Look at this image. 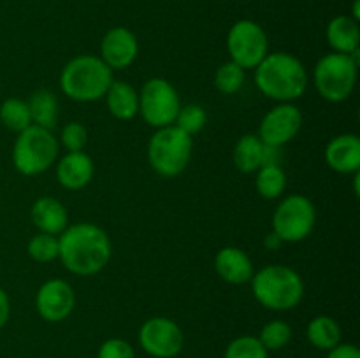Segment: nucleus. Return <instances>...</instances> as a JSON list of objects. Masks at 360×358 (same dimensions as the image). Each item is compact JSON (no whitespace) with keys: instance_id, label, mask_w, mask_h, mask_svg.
Here are the masks:
<instances>
[{"instance_id":"27","label":"nucleus","mask_w":360,"mask_h":358,"mask_svg":"<svg viewBox=\"0 0 360 358\" xmlns=\"http://www.w3.org/2000/svg\"><path fill=\"white\" fill-rule=\"evenodd\" d=\"M28 256H30L34 262L37 263H49L53 260L58 258V235H51V234H42L39 232L37 235L28 241L27 246Z\"/></svg>"},{"instance_id":"26","label":"nucleus","mask_w":360,"mask_h":358,"mask_svg":"<svg viewBox=\"0 0 360 358\" xmlns=\"http://www.w3.org/2000/svg\"><path fill=\"white\" fill-rule=\"evenodd\" d=\"M257 337L267 351H280L292 340V326L283 319H273L262 326Z\"/></svg>"},{"instance_id":"12","label":"nucleus","mask_w":360,"mask_h":358,"mask_svg":"<svg viewBox=\"0 0 360 358\" xmlns=\"http://www.w3.org/2000/svg\"><path fill=\"white\" fill-rule=\"evenodd\" d=\"M302 126V112L292 102H280L262 118L259 126V139L266 146L283 147L295 139Z\"/></svg>"},{"instance_id":"9","label":"nucleus","mask_w":360,"mask_h":358,"mask_svg":"<svg viewBox=\"0 0 360 358\" xmlns=\"http://www.w3.org/2000/svg\"><path fill=\"white\" fill-rule=\"evenodd\" d=\"M316 209L304 195H288L278 204L273 214V232L283 242H301L313 232Z\"/></svg>"},{"instance_id":"21","label":"nucleus","mask_w":360,"mask_h":358,"mask_svg":"<svg viewBox=\"0 0 360 358\" xmlns=\"http://www.w3.org/2000/svg\"><path fill=\"white\" fill-rule=\"evenodd\" d=\"M234 164L245 174L257 172L266 164V144L259 139V135H243L236 142Z\"/></svg>"},{"instance_id":"19","label":"nucleus","mask_w":360,"mask_h":358,"mask_svg":"<svg viewBox=\"0 0 360 358\" xmlns=\"http://www.w3.org/2000/svg\"><path fill=\"white\" fill-rule=\"evenodd\" d=\"M326 37L334 53L352 55V53L359 51L360 48L359 21H355L352 16H347V14L336 16L327 25Z\"/></svg>"},{"instance_id":"18","label":"nucleus","mask_w":360,"mask_h":358,"mask_svg":"<svg viewBox=\"0 0 360 358\" xmlns=\"http://www.w3.org/2000/svg\"><path fill=\"white\" fill-rule=\"evenodd\" d=\"M32 221L42 234L60 235L69 227V213L58 199L41 197L32 206Z\"/></svg>"},{"instance_id":"33","label":"nucleus","mask_w":360,"mask_h":358,"mask_svg":"<svg viewBox=\"0 0 360 358\" xmlns=\"http://www.w3.org/2000/svg\"><path fill=\"white\" fill-rule=\"evenodd\" d=\"M327 358H360V350L355 344L340 343L336 347L327 351Z\"/></svg>"},{"instance_id":"8","label":"nucleus","mask_w":360,"mask_h":358,"mask_svg":"<svg viewBox=\"0 0 360 358\" xmlns=\"http://www.w3.org/2000/svg\"><path fill=\"white\" fill-rule=\"evenodd\" d=\"M181 100L176 88L164 77H151L139 91V114L155 128L174 125Z\"/></svg>"},{"instance_id":"35","label":"nucleus","mask_w":360,"mask_h":358,"mask_svg":"<svg viewBox=\"0 0 360 358\" xmlns=\"http://www.w3.org/2000/svg\"><path fill=\"white\" fill-rule=\"evenodd\" d=\"M283 244V241H281L280 237H278L274 232H269V234L266 235V239H264V246H266L269 251H274V249H280V246Z\"/></svg>"},{"instance_id":"1","label":"nucleus","mask_w":360,"mask_h":358,"mask_svg":"<svg viewBox=\"0 0 360 358\" xmlns=\"http://www.w3.org/2000/svg\"><path fill=\"white\" fill-rule=\"evenodd\" d=\"M58 258L76 276H94L111 260V239L94 223L69 225L58 235Z\"/></svg>"},{"instance_id":"32","label":"nucleus","mask_w":360,"mask_h":358,"mask_svg":"<svg viewBox=\"0 0 360 358\" xmlns=\"http://www.w3.org/2000/svg\"><path fill=\"white\" fill-rule=\"evenodd\" d=\"M97 358H136V351L129 340L112 337L101 344Z\"/></svg>"},{"instance_id":"11","label":"nucleus","mask_w":360,"mask_h":358,"mask_svg":"<svg viewBox=\"0 0 360 358\" xmlns=\"http://www.w3.org/2000/svg\"><path fill=\"white\" fill-rule=\"evenodd\" d=\"M183 330L178 323L165 316L146 319L139 330V344L153 358H174L181 353Z\"/></svg>"},{"instance_id":"17","label":"nucleus","mask_w":360,"mask_h":358,"mask_svg":"<svg viewBox=\"0 0 360 358\" xmlns=\"http://www.w3.org/2000/svg\"><path fill=\"white\" fill-rule=\"evenodd\" d=\"M94 160L84 151H72L60 158L56 179L67 190H81L94 178Z\"/></svg>"},{"instance_id":"30","label":"nucleus","mask_w":360,"mask_h":358,"mask_svg":"<svg viewBox=\"0 0 360 358\" xmlns=\"http://www.w3.org/2000/svg\"><path fill=\"white\" fill-rule=\"evenodd\" d=\"M206 109L199 104H188L179 109L174 125L185 133H188V135H193V133H199L206 126Z\"/></svg>"},{"instance_id":"22","label":"nucleus","mask_w":360,"mask_h":358,"mask_svg":"<svg viewBox=\"0 0 360 358\" xmlns=\"http://www.w3.org/2000/svg\"><path fill=\"white\" fill-rule=\"evenodd\" d=\"M309 344L316 350L329 351L341 343V329L338 321L330 316H316L308 323L306 329Z\"/></svg>"},{"instance_id":"24","label":"nucleus","mask_w":360,"mask_h":358,"mask_svg":"<svg viewBox=\"0 0 360 358\" xmlns=\"http://www.w3.org/2000/svg\"><path fill=\"white\" fill-rule=\"evenodd\" d=\"M255 186L259 195L264 197V199H280V197L283 195L285 188H287V174H285V171L281 168V165L278 164L262 165V167L257 171Z\"/></svg>"},{"instance_id":"10","label":"nucleus","mask_w":360,"mask_h":358,"mask_svg":"<svg viewBox=\"0 0 360 358\" xmlns=\"http://www.w3.org/2000/svg\"><path fill=\"white\" fill-rule=\"evenodd\" d=\"M227 51L231 62L245 70L255 69L269 53V41L259 23L252 20H239L227 34Z\"/></svg>"},{"instance_id":"23","label":"nucleus","mask_w":360,"mask_h":358,"mask_svg":"<svg viewBox=\"0 0 360 358\" xmlns=\"http://www.w3.org/2000/svg\"><path fill=\"white\" fill-rule=\"evenodd\" d=\"M28 109H30L32 125L53 130L58 123V100L49 90H39L32 93Z\"/></svg>"},{"instance_id":"28","label":"nucleus","mask_w":360,"mask_h":358,"mask_svg":"<svg viewBox=\"0 0 360 358\" xmlns=\"http://www.w3.org/2000/svg\"><path fill=\"white\" fill-rule=\"evenodd\" d=\"M246 79V70L239 67L238 63L227 62L221 67H218L217 74H214V86L218 91L225 95L238 93L243 88Z\"/></svg>"},{"instance_id":"3","label":"nucleus","mask_w":360,"mask_h":358,"mask_svg":"<svg viewBox=\"0 0 360 358\" xmlns=\"http://www.w3.org/2000/svg\"><path fill=\"white\" fill-rule=\"evenodd\" d=\"M112 70L101 56L79 55L70 60L60 74V88L76 102H95L105 97L112 83Z\"/></svg>"},{"instance_id":"34","label":"nucleus","mask_w":360,"mask_h":358,"mask_svg":"<svg viewBox=\"0 0 360 358\" xmlns=\"http://www.w3.org/2000/svg\"><path fill=\"white\" fill-rule=\"evenodd\" d=\"M11 316V300L9 295L6 293L4 288H0V330L7 325Z\"/></svg>"},{"instance_id":"16","label":"nucleus","mask_w":360,"mask_h":358,"mask_svg":"<svg viewBox=\"0 0 360 358\" xmlns=\"http://www.w3.org/2000/svg\"><path fill=\"white\" fill-rule=\"evenodd\" d=\"M214 269L218 276L231 284H246L253 277L252 258L243 249L227 246L214 256Z\"/></svg>"},{"instance_id":"2","label":"nucleus","mask_w":360,"mask_h":358,"mask_svg":"<svg viewBox=\"0 0 360 358\" xmlns=\"http://www.w3.org/2000/svg\"><path fill=\"white\" fill-rule=\"evenodd\" d=\"M253 70L260 93L273 100L294 102L301 98L308 88L306 67L290 53H267Z\"/></svg>"},{"instance_id":"36","label":"nucleus","mask_w":360,"mask_h":358,"mask_svg":"<svg viewBox=\"0 0 360 358\" xmlns=\"http://www.w3.org/2000/svg\"><path fill=\"white\" fill-rule=\"evenodd\" d=\"M359 6H360V0H355L354 2V14H352V18H354L355 21L360 20V11H359Z\"/></svg>"},{"instance_id":"14","label":"nucleus","mask_w":360,"mask_h":358,"mask_svg":"<svg viewBox=\"0 0 360 358\" xmlns=\"http://www.w3.org/2000/svg\"><path fill=\"white\" fill-rule=\"evenodd\" d=\"M139 55L136 34L125 27H115L102 37L101 60L111 70H122L132 65Z\"/></svg>"},{"instance_id":"20","label":"nucleus","mask_w":360,"mask_h":358,"mask_svg":"<svg viewBox=\"0 0 360 358\" xmlns=\"http://www.w3.org/2000/svg\"><path fill=\"white\" fill-rule=\"evenodd\" d=\"M105 102L109 112L118 119H132L139 114V91L125 81H112Z\"/></svg>"},{"instance_id":"4","label":"nucleus","mask_w":360,"mask_h":358,"mask_svg":"<svg viewBox=\"0 0 360 358\" xmlns=\"http://www.w3.org/2000/svg\"><path fill=\"white\" fill-rule=\"evenodd\" d=\"M252 291L260 305L271 311H290L304 297V281L287 265H267L253 272Z\"/></svg>"},{"instance_id":"31","label":"nucleus","mask_w":360,"mask_h":358,"mask_svg":"<svg viewBox=\"0 0 360 358\" xmlns=\"http://www.w3.org/2000/svg\"><path fill=\"white\" fill-rule=\"evenodd\" d=\"M86 142L88 132L84 128V125H81L79 121L67 123L62 128V135H60L58 144H62L69 153H72V151H83Z\"/></svg>"},{"instance_id":"29","label":"nucleus","mask_w":360,"mask_h":358,"mask_svg":"<svg viewBox=\"0 0 360 358\" xmlns=\"http://www.w3.org/2000/svg\"><path fill=\"white\" fill-rule=\"evenodd\" d=\"M269 351L262 346L259 337L241 336L231 340L225 350V358H267Z\"/></svg>"},{"instance_id":"25","label":"nucleus","mask_w":360,"mask_h":358,"mask_svg":"<svg viewBox=\"0 0 360 358\" xmlns=\"http://www.w3.org/2000/svg\"><path fill=\"white\" fill-rule=\"evenodd\" d=\"M0 123H2L6 128L13 130V132L16 133L28 128V126L32 125L28 102L14 97L4 100L2 104H0Z\"/></svg>"},{"instance_id":"6","label":"nucleus","mask_w":360,"mask_h":358,"mask_svg":"<svg viewBox=\"0 0 360 358\" xmlns=\"http://www.w3.org/2000/svg\"><path fill=\"white\" fill-rule=\"evenodd\" d=\"M192 135L176 125L157 128L148 142V160L153 171L164 178L181 174L192 158Z\"/></svg>"},{"instance_id":"7","label":"nucleus","mask_w":360,"mask_h":358,"mask_svg":"<svg viewBox=\"0 0 360 358\" xmlns=\"http://www.w3.org/2000/svg\"><path fill=\"white\" fill-rule=\"evenodd\" d=\"M359 51L352 55L329 53L316 62L313 70V83L320 97L329 102H343L354 91L357 83Z\"/></svg>"},{"instance_id":"13","label":"nucleus","mask_w":360,"mask_h":358,"mask_svg":"<svg viewBox=\"0 0 360 358\" xmlns=\"http://www.w3.org/2000/svg\"><path fill=\"white\" fill-rule=\"evenodd\" d=\"M76 305V293L65 279H49L35 295V307L44 321L60 323L67 319Z\"/></svg>"},{"instance_id":"15","label":"nucleus","mask_w":360,"mask_h":358,"mask_svg":"<svg viewBox=\"0 0 360 358\" xmlns=\"http://www.w3.org/2000/svg\"><path fill=\"white\" fill-rule=\"evenodd\" d=\"M326 161L340 174H357L360 171V139L355 133L336 135L326 147Z\"/></svg>"},{"instance_id":"5","label":"nucleus","mask_w":360,"mask_h":358,"mask_svg":"<svg viewBox=\"0 0 360 358\" xmlns=\"http://www.w3.org/2000/svg\"><path fill=\"white\" fill-rule=\"evenodd\" d=\"M60 144L51 130L30 125L18 133L13 146V164L23 175H37L48 171L58 157Z\"/></svg>"}]
</instances>
